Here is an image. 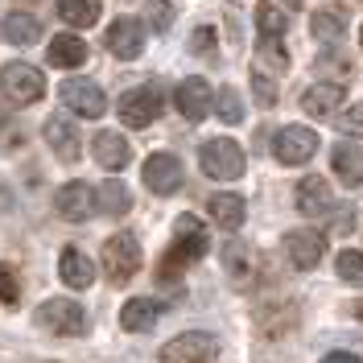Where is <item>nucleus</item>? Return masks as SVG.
Returning a JSON list of instances; mask_svg holds the SVG:
<instances>
[{
	"label": "nucleus",
	"instance_id": "nucleus-8",
	"mask_svg": "<svg viewBox=\"0 0 363 363\" xmlns=\"http://www.w3.org/2000/svg\"><path fill=\"white\" fill-rule=\"evenodd\" d=\"M120 120L128 128H149L153 120L161 116V91L157 87H136V91H124L120 95Z\"/></svg>",
	"mask_w": 363,
	"mask_h": 363
},
{
	"label": "nucleus",
	"instance_id": "nucleus-5",
	"mask_svg": "<svg viewBox=\"0 0 363 363\" xmlns=\"http://www.w3.org/2000/svg\"><path fill=\"white\" fill-rule=\"evenodd\" d=\"M38 322L54 335H83L87 330V310L70 297H50L42 310H38Z\"/></svg>",
	"mask_w": 363,
	"mask_h": 363
},
{
	"label": "nucleus",
	"instance_id": "nucleus-14",
	"mask_svg": "<svg viewBox=\"0 0 363 363\" xmlns=\"http://www.w3.org/2000/svg\"><path fill=\"white\" fill-rule=\"evenodd\" d=\"M95 203H99V194L91 190L87 182H67V186L58 190V215H62V219H70V223H83V219H91Z\"/></svg>",
	"mask_w": 363,
	"mask_h": 363
},
{
	"label": "nucleus",
	"instance_id": "nucleus-7",
	"mask_svg": "<svg viewBox=\"0 0 363 363\" xmlns=\"http://www.w3.org/2000/svg\"><path fill=\"white\" fill-rule=\"evenodd\" d=\"M314 153H318V136L301 124H289V128H281L272 136V157L281 165H306Z\"/></svg>",
	"mask_w": 363,
	"mask_h": 363
},
{
	"label": "nucleus",
	"instance_id": "nucleus-2",
	"mask_svg": "<svg viewBox=\"0 0 363 363\" xmlns=\"http://www.w3.org/2000/svg\"><path fill=\"white\" fill-rule=\"evenodd\" d=\"M199 161H203V174L206 178H215V182H235L240 174H244V165H248L244 149H240L235 140H227V136L206 140L203 153H199Z\"/></svg>",
	"mask_w": 363,
	"mask_h": 363
},
{
	"label": "nucleus",
	"instance_id": "nucleus-34",
	"mask_svg": "<svg viewBox=\"0 0 363 363\" xmlns=\"http://www.w3.org/2000/svg\"><path fill=\"white\" fill-rule=\"evenodd\" d=\"M145 9H149V25H153L157 33H165V29L174 25V4H169V0H149Z\"/></svg>",
	"mask_w": 363,
	"mask_h": 363
},
{
	"label": "nucleus",
	"instance_id": "nucleus-1",
	"mask_svg": "<svg viewBox=\"0 0 363 363\" xmlns=\"http://www.w3.org/2000/svg\"><path fill=\"white\" fill-rule=\"evenodd\" d=\"M206 248H211V235H206L203 219L178 215V223H174V248L165 252V260H161V281H174L182 269H190L194 260H203Z\"/></svg>",
	"mask_w": 363,
	"mask_h": 363
},
{
	"label": "nucleus",
	"instance_id": "nucleus-21",
	"mask_svg": "<svg viewBox=\"0 0 363 363\" xmlns=\"http://www.w3.org/2000/svg\"><path fill=\"white\" fill-rule=\"evenodd\" d=\"M342 99H347V91L339 83H318V87H310L301 95V108L322 120V116H335V108H342Z\"/></svg>",
	"mask_w": 363,
	"mask_h": 363
},
{
	"label": "nucleus",
	"instance_id": "nucleus-37",
	"mask_svg": "<svg viewBox=\"0 0 363 363\" xmlns=\"http://www.w3.org/2000/svg\"><path fill=\"white\" fill-rule=\"evenodd\" d=\"M339 128H342V133H363V108L342 112V116H339Z\"/></svg>",
	"mask_w": 363,
	"mask_h": 363
},
{
	"label": "nucleus",
	"instance_id": "nucleus-28",
	"mask_svg": "<svg viewBox=\"0 0 363 363\" xmlns=\"http://www.w3.org/2000/svg\"><path fill=\"white\" fill-rule=\"evenodd\" d=\"M256 67H269V70H277V74H281V70H289V54L281 50V42H277V38H269V33H264V42L256 45Z\"/></svg>",
	"mask_w": 363,
	"mask_h": 363
},
{
	"label": "nucleus",
	"instance_id": "nucleus-23",
	"mask_svg": "<svg viewBox=\"0 0 363 363\" xmlns=\"http://www.w3.org/2000/svg\"><path fill=\"white\" fill-rule=\"evenodd\" d=\"M58 272H62V281H67L70 289H87L91 281H95V264H91V260H87L79 248H67V252H62Z\"/></svg>",
	"mask_w": 363,
	"mask_h": 363
},
{
	"label": "nucleus",
	"instance_id": "nucleus-12",
	"mask_svg": "<svg viewBox=\"0 0 363 363\" xmlns=\"http://www.w3.org/2000/svg\"><path fill=\"white\" fill-rule=\"evenodd\" d=\"M285 252H289V264L301 272L318 269V260H322V252H326V240L318 235V231H310V227H297V231H289L285 235Z\"/></svg>",
	"mask_w": 363,
	"mask_h": 363
},
{
	"label": "nucleus",
	"instance_id": "nucleus-26",
	"mask_svg": "<svg viewBox=\"0 0 363 363\" xmlns=\"http://www.w3.org/2000/svg\"><path fill=\"white\" fill-rule=\"evenodd\" d=\"M99 0H58V17L74 29H91V25L99 21Z\"/></svg>",
	"mask_w": 363,
	"mask_h": 363
},
{
	"label": "nucleus",
	"instance_id": "nucleus-3",
	"mask_svg": "<svg viewBox=\"0 0 363 363\" xmlns=\"http://www.w3.org/2000/svg\"><path fill=\"white\" fill-rule=\"evenodd\" d=\"M104 272H108L112 285H124V281H133L140 272V244H136V235L120 231V235H112L104 244Z\"/></svg>",
	"mask_w": 363,
	"mask_h": 363
},
{
	"label": "nucleus",
	"instance_id": "nucleus-36",
	"mask_svg": "<svg viewBox=\"0 0 363 363\" xmlns=\"http://www.w3.org/2000/svg\"><path fill=\"white\" fill-rule=\"evenodd\" d=\"M190 50H194V54H211V50H215V29H194V38H190Z\"/></svg>",
	"mask_w": 363,
	"mask_h": 363
},
{
	"label": "nucleus",
	"instance_id": "nucleus-15",
	"mask_svg": "<svg viewBox=\"0 0 363 363\" xmlns=\"http://www.w3.org/2000/svg\"><path fill=\"white\" fill-rule=\"evenodd\" d=\"M42 133H45V145L58 153V161H79V153H83V145H79V128L70 124L67 116H50Z\"/></svg>",
	"mask_w": 363,
	"mask_h": 363
},
{
	"label": "nucleus",
	"instance_id": "nucleus-20",
	"mask_svg": "<svg viewBox=\"0 0 363 363\" xmlns=\"http://www.w3.org/2000/svg\"><path fill=\"white\" fill-rule=\"evenodd\" d=\"M227 272H231V281L235 285H252V277L260 272V256L248 248V244H240V240H231L227 244Z\"/></svg>",
	"mask_w": 363,
	"mask_h": 363
},
{
	"label": "nucleus",
	"instance_id": "nucleus-31",
	"mask_svg": "<svg viewBox=\"0 0 363 363\" xmlns=\"http://www.w3.org/2000/svg\"><path fill=\"white\" fill-rule=\"evenodd\" d=\"M215 112H219L223 124H240V120H244V99H240V91L235 87L219 91V108H215Z\"/></svg>",
	"mask_w": 363,
	"mask_h": 363
},
{
	"label": "nucleus",
	"instance_id": "nucleus-19",
	"mask_svg": "<svg viewBox=\"0 0 363 363\" xmlns=\"http://www.w3.org/2000/svg\"><path fill=\"white\" fill-rule=\"evenodd\" d=\"M91 149H95V161L104 165V169H124L128 157H133V149H128V140L120 133H99L91 140Z\"/></svg>",
	"mask_w": 363,
	"mask_h": 363
},
{
	"label": "nucleus",
	"instance_id": "nucleus-4",
	"mask_svg": "<svg viewBox=\"0 0 363 363\" xmlns=\"http://www.w3.org/2000/svg\"><path fill=\"white\" fill-rule=\"evenodd\" d=\"M0 91L13 104H38L45 95V79H42V70L29 67V62H9L0 70Z\"/></svg>",
	"mask_w": 363,
	"mask_h": 363
},
{
	"label": "nucleus",
	"instance_id": "nucleus-41",
	"mask_svg": "<svg viewBox=\"0 0 363 363\" xmlns=\"http://www.w3.org/2000/svg\"><path fill=\"white\" fill-rule=\"evenodd\" d=\"M359 45H363V29H359Z\"/></svg>",
	"mask_w": 363,
	"mask_h": 363
},
{
	"label": "nucleus",
	"instance_id": "nucleus-16",
	"mask_svg": "<svg viewBox=\"0 0 363 363\" xmlns=\"http://www.w3.org/2000/svg\"><path fill=\"white\" fill-rule=\"evenodd\" d=\"M45 58H50V67L74 70V67L87 62V42H83L79 33H58L54 42L45 45Z\"/></svg>",
	"mask_w": 363,
	"mask_h": 363
},
{
	"label": "nucleus",
	"instance_id": "nucleus-10",
	"mask_svg": "<svg viewBox=\"0 0 363 363\" xmlns=\"http://www.w3.org/2000/svg\"><path fill=\"white\" fill-rule=\"evenodd\" d=\"M108 50H112L116 58H124V62H133L145 54V25L136 21V17H116L108 25Z\"/></svg>",
	"mask_w": 363,
	"mask_h": 363
},
{
	"label": "nucleus",
	"instance_id": "nucleus-9",
	"mask_svg": "<svg viewBox=\"0 0 363 363\" xmlns=\"http://www.w3.org/2000/svg\"><path fill=\"white\" fill-rule=\"evenodd\" d=\"M215 339L203 335V330H190V335H178L161 347V363H211L215 359Z\"/></svg>",
	"mask_w": 363,
	"mask_h": 363
},
{
	"label": "nucleus",
	"instance_id": "nucleus-29",
	"mask_svg": "<svg viewBox=\"0 0 363 363\" xmlns=\"http://www.w3.org/2000/svg\"><path fill=\"white\" fill-rule=\"evenodd\" d=\"M256 25H260V33H269V38H281L285 29H289V17L272 4V0H264L260 9H256Z\"/></svg>",
	"mask_w": 363,
	"mask_h": 363
},
{
	"label": "nucleus",
	"instance_id": "nucleus-32",
	"mask_svg": "<svg viewBox=\"0 0 363 363\" xmlns=\"http://www.w3.org/2000/svg\"><path fill=\"white\" fill-rule=\"evenodd\" d=\"M335 269H339L342 281H351V285H363V252H339L335 256Z\"/></svg>",
	"mask_w": 363,
	"mask_h": 363
},
{
	"label": "nucleus",
	"instance_id": "nucleus-22",
	"mask_svg": "<svg viewBox=\"0 0 363 363\" xmlns=\"http://www.w3.org/2000/svg\"><path fill=\"white\" fill-rule=\"evenodd\" d=\"M161 318V306L157 301H149V297H133V301H124V310H120V326L124 330H153Z\"/></svg>",
	"mask_w": 363,
	"mask_h": 363
},
{
	"label": "nucleus",
	"instance_id": "nucleus-27",
	"mask_svg": "<svg viewBox=\"0 0 363 363\" xmlns=\"http://www.w3.org/2000/svg\"><path fill=\"white\" fill-rule=\"evenodd\" d=\"M99 203H104V211H108V215H116V219H120V215L133 206V194H128V186H124L120 178H108V182H104V190H99Z\"/></svg>",
	"mask_w": 363,
	"mask_h": 363
},
{
	"label": "nucleus",
	"instance_id": "nucleus-35",
	"mask_svg": "<svg viewBox=\"0 0 363 363\" xmlns=\"http://www.w3.org/2000/svg\"><path fill=\"white\" fill-rule=\"evenodd\" d=\"M252 87H256V99H260L264 108H272V104H277V83H272L260 67H256V74H252Z\"/></svg>",
	"mask_w": 363,
	"mask_h": 363
},
{
	"label": "nucleus",
	"instance_id": "nucleus-33",
	"mask_svg": "<svg viewBox=\"0 0 363 363\" xmlns=\"http://www.w3.org/2000/svg\"><path fill=\"white\" fill-rule=\"evenodd\" d=\"M21 301V281L13 264H0V306H17Z\"/></svg>",
	"mask_w": 363,
	"mask_h": 363
},
{
	"label": "nucleus",
	"instance_id": "nucleus-25",
	"mask_svg": "<svg viewBox=\"0 0 363 363\" xmlns=\"http://www.w3.org/2000/svg\"><path fill=\"white\" fill-rule=\"evenodd\" d=\"M42 38V21L33 13H9L4 17V42L13 45H33Z\"/></svg>",
	"mask_w": 363,
	"mask_h": 363
},
{
	"label": "nucleus",
	"instance_id": "nucleus-17",
	"mask_svg": "<svg viewBox=\"0 0 363 363\" xmlns=\"http://www.w3.org/2000/svg\"><path fill=\"white\" fill-rule=\"evenodd\" d=\"M330 169L339 174L342 186H359L363 182V149L355 140H339L335 153H330Z\"/></svg>",
	"mask_w": 363,
	"mask_h": 363
},
{
	"label": "nucleus",
	"instance_id": "nucleus-11",
	"mask_svg": "<svg viewBox=\"0 0 363 363\" xmlns=\"http://www.w3.org/2000/svg\"><path fill=\"white\" fill-rule=\"evenodd\" d=\"M182 161L174 153H153V157L145 161V186L153 190V194H178L182 190Z\"/></svg>",
	"mask_w": 363,
	"mask_h": 363
},
{
	"label": "nucleus",
	"instance_id": "nucleus-13",
	"mask_svg": "<svg viewBox=\"0 0 363 363\" xmlns=\"http://www.w3.org/2000/svg\"><path fill=\"white\" fill-rule=\"evenodd\" d=\"M174 104H178V112L186 116L190 124L206 120V112H211V87H206L203 74H190L186 83H178V91H174Z\"/></svg>",
	"mask_w": 363,
	"mask_h": 363
},
{
	"label": "nucleus",
	"instance_id": "nucleus-18",
	"mask_svg": "<svg viewBox=\"0 0 363 363\" xmlns=\"http://www.w3.org/2000/svg\"><path fill=\"white\" fill-rule=\"evenodd\" d=\"M330 186H326V178L322 174H310V178H301V186H297V211L301 215H326L330 211Z\"/></svg>",
	"mask_w": 363,
	"mask_h": 363
},
{
	"label": "nucleus",
	"instance_id": "nucleus-39",
	"mask_svg": "<svg viewBox=\"0 0 363 363\" xmlns=\"http://www.w3.org/2000/svg\"><path fill=\"white\" fill-rule=\"evenodd\" d=\"M272 4H289V9H297V4H301V0H272Z\"/></svg>",
	"mask_w": 363,
	"mask_h": 363
},
{
	"label": "nucleus",
	"instance_id": "nucleus-40",
	"mask_svg": "<svg viewBox=\"0 0 363 363\" xmlns=\"http://www.w3.org/2000/svg\"><path fill=\"white\" fill-rule=\"evenodd\" d=\"M359 318H363V301H359Z\"/></svg>",
	"mask_w": 363,
	"mask_h": 363
},
{
	"label": "nucleus",
	"instance_id": "nucleus-24",
	"mask_svg": "<svg viewBox=\"0 0 363 363\" xmlns=\"http://www.w3.org/2000/svg\"><path fill=\"white\" fill-rule=\"evenodd\" d=\"M206 206H211V219L219 227H227V231H240L244 227V215L248 211H244V199L240 194H215Z\"/></svg>",
	"mask_w": 363,
	"mask_h": 363
},
{
	"label": "nucleus",
	"instance_id": "nucleus-38",
	"mask_svg": "<svg viewBox=\"0 0 363 363\" xmlns=\"http://www.w3.org/2000/svg\"><path fill=\"white\" fill-rule=\"evenodd\" d=\"M322 363H363V359H359V355H351V351H330Z\"/></svg>",
	"mask_w": 363,
	"mask_h": 363
},
{
	"label": "nucleus",
	"instance_id": "nucleus-6",
	"mask_svg": "<svg viewBox=\"0 0 363 363\" xmlns=\"http://www.w3.org/2000/svg\"><path fill=\"white\" fill-rule=\"evenodd\" d=\"M58 99H62L74 116H83V120H99V116L108 112V95L95 87L91 79H67V83L58 87Z\"/></svg>",
	"mask_w": 363,
	"mask_h": 363
},
{
	"label": "nucleus",
	"instance_id": "nucleus-30",
	"mask_svg": "<svg viewBox=\"0 0 363 363\" xmlns=\"http://www.w3.org/2000/svg\"><path fill=\"white\" fill-rule=\"evenodd\" d=\"M310 29H314V38L322 45H330V42H339V38H342V17H339V13H314Z\"/></svg>",
	"mask_w": 363,
	"mask_h": 363
}]
</instances>
